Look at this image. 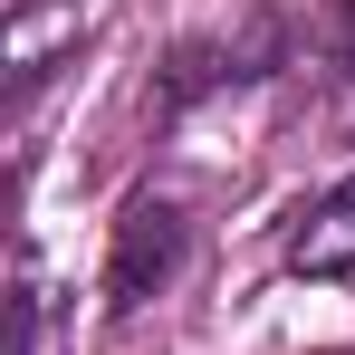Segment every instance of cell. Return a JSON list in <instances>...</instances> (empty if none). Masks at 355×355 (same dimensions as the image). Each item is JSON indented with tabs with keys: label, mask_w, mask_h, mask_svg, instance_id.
<instances>
[{
	"label": "cell",
	"mask_w": 355,
	"mask_h": 355,
	"mask_svg": "<svg viewBox=\"0 0 355 355\" xmlns=\"http://www.w3.org/2000/svg\"><path fill=\"white\" fill-rule=\"evenodd\" d=\"M182 240H192L182 202H154V192L116 221V259H106V307H116V317H125V307H144V297L182 269Z\"/></svg>",
	"instance_id": "1"
},
{
	"label": "cell",
	"mask_w": 355,
	"mask_h": 355,
	"mask_svg": "<svg viewBox=\"0 0 355 355\" xmlns=\"http://www.w3.org/2000/svg\"><path fill=\"white\" fill-rule=\"evenodd\" d=\"M288 269L297 279H355V173L327 202H307V221L288 231Z\"/></svg>",
	"instance_id": "2"
},
{
	"label": "cell",
	"mask_w": 355,
	"mask_h": 355,
	"mask_svg": "<svg viewBox=\"0 0 355 355\" xmlns=\"http://www.w3.org/2000/svg\"><path fill=\"white\" fill-rule=\"evenodd\" d=\"M77 29H87V0H19V10H10V77L39 87V77H49V49L77 39Z\"/></svg>",
	"instance_id": "3"
}]
</instances>
